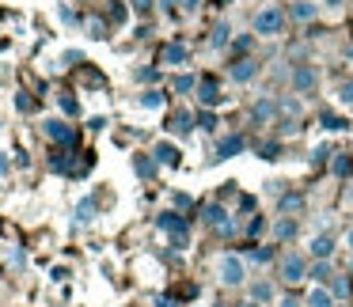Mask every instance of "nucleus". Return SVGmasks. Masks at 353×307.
<instances>
[{
  "label": "nucleus",
  "instance_id": "26",
  "mask_svg": "<svg viewBox=\"0 0 353 307\" xmlns=\"http://www.w3.org/2000/svg\"><path fill=\"white\" fill-rule=\"evenodd\" d=\"M292 231H296V224H292V216H281V220H277V228H274V235H277V239H289Z\"/></svg>",
  "mask_w": 353,
  "mask_h": 307
},
{
  "label": "nucleus",
  "instance_id": "28",
  "mask_svg": "<svg viewBox=\"0 0 353 307\" xmlns=\"http://www.w3.org/2000/svg\"><path fill=\"white\" fill-rule=\"evenodd\" d=\"M175 92H179V95L198 92V80H194V76H175Z\"/></svg>",
  "mask_w": 353,
  "mask_h": 307
},
{
  "label": "nucleus",
  "instance_id": "45",
  "mask_svg": "<svg viewBox=\"0 0 353 307\" xmlns=\"http://www.w3.org/2000/svg\"><path fill=\"white\" fill-rule=\"evenodd\" d=\"M8 167H12V163H8V156L0 152V175H8Z\"/></svg>",
  "mask_w": 353,
  "mask_h": 307
},
{
  "label": "nucleus",
  "instance_id": "8",
  "mask_svg": "<svg viewBox=\"0 0 353 307\" xmlns=\"http://www.w3.org/2000/svg\"><path fill=\"white\" fill-rule=\"evenodd\" d=\"M307 258H315V262H330L334 258V235H312L307 239Z\"/></svg>",
  "mask_w": 353,
  "mask_h": 307
},
{
  "label": "nucleus",
  "instance_id": "29",
  "mask_svg": "<svg viewBox=\"0 0 353 307\" xmlns=\"http://www.w3.org/2000/svg\"><path fill=\"white\" fill-rule=\"evenodd\" d=\"M224 42H228V27H216V31H213V39H209V46H213V50H221L224 46Z\"/></svg>",
  "mask_w": 353,
  "mask_h": 307
},
{
  "label": "nucleus",
  "instance_id": "4",
  "mask_svg": "<svg viewBox=\"0 0 353 307\" xmlns=\"http://www.w3.org/2000/svg\"><path fill=\"white\" fill-rule=\"evenodd\" d=\"M289 84H292V95H312L315 87H319V72H315V65H292Z\"/></svg>",
  "mask_w": 353,
  "mask_h": 307
},
{
  "label": "nucleus",
  "instance_id": "14",
  "mask_svg": "<svg viewBox=\"0 0 353 307\" xmlns=\"http://www.w3.org/2000/svg\"><path fill=\"white\" fill-rule=\"evenodd\" d=\"M152 156H156V163H163V167H179V160H183V152H179L171 140H160V145L152 148Z\"/></svg>",
  "mask_w": 353,
  "mask_h": 307
},
{
  "label": "nucleus",
  "instance_id": "18",
  "mask_svg": "<svg viewBox=\"0 0 353 307\" xmlns=\"http://www.w3.org/2000/svg\"><path fill=\"white\" fill-rule=\"evenodd\" d=\"M307 277H312L315 284H330V277H334V269H330V262H315V266L307 269Z\"/></svg>",
  "mask_w": 353,
  "mask_h": 307
},
{
  "label": "nucleus",
  "instance_id": "21",
  "mask_svg": "<svg viewBox=\"0 0 353 307\" xmlns=\"http://www.w3.org/2000/svg\"><path fill=\"white\" fill-rule=\"evenodd\" d=\"M243 137H232V140H224L221 148H216V160H228V156H236V152H243Z\"/></svg>",
  "mask_w": 353,
  "mask_h": 307
},
{
  "label": "nucleus",
  "instance_id": "9",
  "mask_svg": "<svg viewBox=\"0 0 353 307\" xmlns=\"http://www.w3.org/2000/svg\"><path fill=\"white\" fill-rule=\"evenodd\" d=\"M228 76H232V84H251V80L259 76V61H251V57H239V61H232Z\"/></svg>",
  "mask_w": 353,
  "mask_h": 307
},
{
  "label": "nucleus",
  "instance_id": "43",
  "mask_svg": "<svg viewBox=\"0 0 353 307\" xmlns=\"http://www.w3.org/2000/svg\"><path fill=\"white\" fill-rule=\"evenodd\" d=\"M156 4H160L163 12H175V4H183V0H156Z\"/></svg>",
  "mask_w": 353,
  "mask_h": 307
},
{
  "label": "nucleus",
  "instance_id": "39",
  "mask_svg": "<svg viewBox=\"0 0 353 307\" xmlns=\"http://www.w3.org/2000/svg\"><path fill=\"white\" fill-rule=\"evenodd\" d=\"M61 23H77V16H72L69 4H61Z\"/></svg>",
  "mask_w": 353,
  "mask_h": 307
},
{
  "label": "nucleus",
  "instance_id": "15",
  "mask_svg": "<svg viewBox=\"0 0 353 307\" xmlns=\"http://www.w3.org/2000/svg\"><path fill=\"white\" fill-rule=\"evenodd\" d=\"M334 103L342 110H353V80H342V84L334 87Z\"/></svg>",
  "mask_w": 353,
  "mask_h": 307
},
{
  "label": "nucleus",
  "instance_id": "46",
  "mask_svg": "<svg viewBox=\"0 0 353 307\" xmlns=\"http://www.w3.org/2000/svg\"><path fill=\"white\" fill-rule=\"evenodd\" d=\"M224 4H232V0H216V8H224Z\"/></svg>",
  "mask_w": 353,
  "mask_h": 307
},
{
  "label": "nucleus",
  "instance_id": "48",
  "mask_svg": "<svg viewBox=\"0 0 353 307\" xmlns=\"http://www.w3.org/2000/svg\"><path fill=\"white\" fill-rule=\"evenodd\" d=\"M213 307H221V304H213Z\"/></svg>",
  "mask_w": 353,
  "mask_h": 307
},
{
  "label": "nucleus",
  "instance_id": "36",
  "mask_svg": "<svg viewBox=\"0 0 353 307\" xmlns=\"http://www.w3.org/2000/svg\"><path fill=\"white\" fill-rule=\"evenodd\" d=\"M319 8H327V12H338V8H345V0H319Z\"/></svg>",
  "mask_w": 353,
  "mask_h": 307
},
{
  "label": "nucleus",
  "instance_id": "40",
  "mask_svg": "<svg viewBox=\"0 0 353 307\" xmlns=\"http://www.w3.org/2000/svg\"><path fill=\"white\" fill-rule=\"evenodd\" d=\"M16 107H19V110H23V114H27V110H34V103H31V99H27V95H19V99H16Z\"/></svg>",
  "mask_w": 353,
  "mask_h": 307
},
{
  "label": "nucleus",
  "instance_id": "13",
  "mask_svg": "<svg viewBox=\"0 0 353 307\" xmlns=\"http://www.w3.org/2000/svg\"><path fill=\"white\" fill-rule=\"evenodd\" d=\"M163 65H171V69L190 65V50H186L183 42H168V50H163Z\"/></svg>",
  "mask_w": 353,
  "mask_h": 307
},
{
  "label": "nucleus",
  "instance_id": "22",
  "mask_svg": "<svg viewBox=\"0 0 353 307\" xmlns=\"http://www.w3.org/2000/svg\"><path fill=\"white\" fill-rule=\"evenodd\" d=\"M330 292H334V299H345V296H350V277L334 273V277H330Z\"/></svg>",
  "mask_w": 353,
  "mask_h": 307
},
{
  "label": "nucleus",
  "instance_id": "2",
  "mask_svg": "<svg viewBox=\"0 0 353 307\" xmlns=\"http://www.w3.org/2000/svg\"><path fill=\"white\" fill-rule=\"evenodd\" d=\"M213 273H216V281L224 284V288H247V258L243 254H232V251H224V254H216V262H213Z\"/></svg>",
  "mask_w": 353,
  "mask_h": 307
},
{
  "label": "nucleus",
  "instance_id": "30",
  "mask_svg": "<svg viewBox=\"0 0 353 307\" xmlns=\"http://www.w3.org/2000/svg\"><path fill=\"white\" fill-rule=\"evenodd\" d=\"M198 125H201V133H213V129H216V118H213V114H209V110H205V114L198 118Z\"/></svg>",
  "mask_w": 353,
  "mask_h": 307
},
{
  "label": "nucleus",
  "instance_id": "27",
  "mask_svg": "<svg viewBox=\"0 0 353 307\" xmlns=\"http://www.w3.org/2000/svg\"><path fill=\"white\" fill-rule=\"evenodd\" d=\"M88 39H107V23H103V19H88Z\"/></svg>",
  "mask_w": 353,
  "mask_h": 307
},
{
  "label": "nucleus",
  "instance_id": "32",
  "mask_svg": "<svg viewBox=\"0 0 353 307\" xmlns=\"http://www.w3.org/2000/svg\"><path fill=\"white\" fill-rule=\"evenodd\" d=\"M274 307H304V299H296V296H277Z\"/></svg>",
  "mask_w": 353,
  "mask_h": 307
},
{
  "label": "nucleus",
  "instance_id": "38",
  "mask_svg": "<svg viewBox=\"0 0 353 307\" xmlns=\"http://www.w3.org/2000/svg\"><path fill=\"white\" fill-rule=\"evenodd\" d=\"M198 8H201V0H183V12H186V16H194Z\"/></svg>",
  "mask_w": 353,
  "mask_h": 307
},
{
  "label": "nucleus",
  "instance_id": "34",
  "mask_svg": "<svg viewBox=\"0 0 353 307\" xmlns=\"http://www.w3.org/2000/svg\"><path fill=\"white\" fill-rule=\"evenodd\" d=\"M61 110H65V114H77V99H69V95H61Z\"/></svg>",
  "mask_w": 353,
  "mask_h": 307
},
{
  "label": "nucleus",
  "instance_id": "23",
  "mask_svg": "<svg viewBox=\"0 0 353 307\" xmlns=\"http://www.w3.org/2000/svg\"><path fill=\"white\" fill-rule=\"evenodd\" d=\"M77 220H80V224H92V220H95V198H84V201L77 205Z\"/></svg>",
  "mask_w": 353,
  "mask_h": 307
},
{
  "label": "nucleus",
  "instance_id": "47",
  "mask_svg": "<svg viewBox=\"0 0 353 307\" xmlns=\"http://www.w3.org/2000/svg\"><path fill=\"white\" fill-rule=\"evenodd\" d=\"M239 307H259V304H251V299H247V304H239Z\"/></svg>",
  "mask_w": 353,
  "mask_h": 307
},
{
  "label": "nucleus",
  "instance_id": "6",
  "mask_svg": "<svg viewBox=\"0 0 353 307\" xmlns=\"http://www.w3.org/2000/svg\"><path fill=\"white\" fill-rule=\"evenodd\" d=\"M247 299L259 304V307H270V304H277V288L266 277H262V281H247Z\"/></svg>",
  "mask_w": 353,
  "mask_h": 307
},
{
  "label": "nucleus",
  "instance_id": "42",
  "mask_svg": "<svg viewBox=\"0 0 353 307\" xmlns=\"http://www.w3.org/2000/svg\"><path fill=\"white\" fill-rule=\"evenodd\" d=\"M334 171H338V175H350V160H345V156H342V160L334 163Z\"/></svg>",
  "mask_w": 353,
  "mask_h": 307
},
{
  "label": "nucleus",
  "instance_id": "37",
  "mask_svg": "<svg viewBox=\"0 0 353 307\" xmlns=\"http://www.w3.org/2000/svg\"><path fill=\"white\" fill-rule=\"evenodd\" d=\"M130 8L133 12H148V8H152V0H130Z\"/></svg>",
  "mask_w": 353,
  "mask_h": 307
},
{
  "label": "nucleus",
  "instance_id": "5",
  "mask_svg": "<svg viewBox=\"0 0 353 307\" xmlns=\"http://www.w3.org/2000/svg\"><path fill=\"white\" fill-rule=\"evenodd\" d=\"M42 133H46L54 145H72V140H77V129H72L69 122H61V118H46V122H42Z\"/></svg>",
  "mask_w": 353,
  "mask_h": 307
},
{
  "label": "nucleus",
  "instance_id": "11",
  "mask_svg": "<svg viewBox=\"0 0 353 307\" xmlns=\"http://www.w3.org/2000/svg\"><path fill=\"white\" fill-rule=\"evenodd\" d=\"M304 307H338V299H334V292H330L327 284H315V288L304 296Z\"/></svg>",
  "mask_w": 353,
  "mask_h": 307
},
{
  "label": "nucleus",
  "instance_id": "3",
  "mask_svg": "<svg viewBox=\"0 0 353 307\" xmlns=\"http://www.w3.org/2000/svg\"><path fill=\"white\" fill-rule=\"evenodd\" d=\"M307 254H300V251H285L281 258H277V277H281L285 284H300V281H307Z\"/></svg>",
  "mask_w": 353,
  "mask_h": 307
},
{
  "label": "nucleus",
  "instance_id": "1",
  "mask_svg": "<svg viewBox=\"0 0 353 307\" xmlns=\"http://www.w3.org/2000/svg\"><path fill=\"white\" fill-rule=\"evenodd\" d=\"M285 27H289V12L277 8V4H262L251 16V34L254 39H281Z\"/></svg>",
  "mask_w": 353,
  "mask_h": 307
},
{
  "label": "nucleus",
  "instance_id": "16",
  "mask_svg": "<svg viewBox=\"0 0 353 307\" xmlns=\"http://www.w3.org/2000/svg\"><path fill=\"white\" fill-rule=\"evenodd\" d=\"M168 129H171V133H179V137H186V133L194 129V118L186 114V110H179V114L171 118V125H168Z\"/></svg>",
  "mask_w": 353,
  "mask_h": 307
},
{
  "label": "nucleus",
  "instance_id": "19",
  "mask_svg": "<svg viewBox=\"0 0 353 307\" xmlns=\"http://www.w3.org/2000/svg\"><path fill=\"white\" fill-rule=\"evenodd\" d=\"M277 110H281L285 118H300V114H304V103H300L296 95H292V99H289V95H285V99L277 103Z\"/></svg>",
  "mask_w": 353,
  "mask_h": 307
},
{
  "label": "nucleus",
  "instance_id": "31",
  "mask_svg": "<svg viewBox=\"0 0 353 307\" xmlns=\"http://www.w3.org/2000/svg\"><path fill=\"white\" fill-rule=\"evenodd\" d=\"M133 76H137L141 84H152V80L160 76V72H156V69H137V72H133Z\"/></svg>",
  "mask_w": 353,
  "mask_h": 307
},
{
  "label": "nucleus",
  "instance_id": "10",
  "mask_svg": "<svg viewBox=\"0 0 353 307\" xmlns=\"http://www.w3.org/2000/svg\"><path fill=\"white\" fill-rule=\"evenodd\" d=\"M198 103L205 110H213V107H221L224 103V95H221V87L213 84V80H198Z\"/></svg>",
  "mask_w": 353,
  "mask_h": 307
},
{
  "label": "nucleus",
  "instance_id": "25",
  "mask_svg": "<svg viewBox=\"0 0 353 307\" xmlns=\"http://www.w3.org/2000/svg\"><path fill=\"white\" fill-rule=\"evenodd\" d=\"M133 171H137V175H145V178H152V171H156V163L148 160V156H137V160H133Z\"/></svg>",
  "mask_w": 353,
  "mask_h": 307
},
{
  "label": "nucleus",
  "instance_id": "17",
  "mask_svg": "<svg viewBox=\"0 0 353 307\" xmlns=\"http://www.w3.org/2000/svg\"><path fill=\"white\" fill-rule=\"evenodd\" d=\"M254 118H259V122H274V118H277V103L274 99H259V103H254Z\"/></svg>",
  "mask_w": 353,
  "mask_h": 307
},
{
  "label": "nucleus",
  "instance_id": "41",
  "mask_svg": "<svg viewBox=\"0 0 353 307\" xmlns=\"http://www.w3.org/2000/svg\"><path fill=\"white\" fill-rule=\"evenodd\" d=\"M342 243H345V251H350V254H353V224H350V228H345V235H342Z\"/></svg>",
  "mask_w": 353,
  "mask_h": 307
},
{
  "label": "nucleus",
  "instance_id": "33",
  "mask_svg": "<svg viewBox=\"0 0 353 307\" xmlns=\"http://www.w3.org/2000/svg\"><path fill=\"white\" fill-rule=\"evenodd\" d=\"M323 125H327V129H345V122H342V118H334V114H327V118H323Z\"/></svg>",
  "mask_w": 353,
  "mask_h": 307
},
{
  "label": "nucleus",
  "instance_id": "24",
  "mask_svg": "<svg viewBox=\"0 0 353 307\" xmlns=\"http://www.w3.org/2000/svg\"><path fill=\"white\" fill-rule=\"evenodd\" d=\"M300 209H304V198H300V193H285V198H281V216L300 213Z\"/></svg>",
  "mask_w": 353,
  "mask_h": 307
},
{
  "label": "nucleus",
  "instance_id": "12",
  "mask_svg": "<svg viewBox=\"0 0 353 307\" xmlns=\"http://www.w3.org/2000/svg\"><path fill=\"white\" fill-rule=\"evenodd\" d=\"M205 224H213L221 235H228V231H236V224L228 220V213H224L221 205H205Z\"/></svg>",
  "mask_w": 353,
  "mask_h": 307
},
{
  "label": "nucleus",
  "instance_id": "7",
  "mask_svg": "<svg viewBox=\"0 0 353 307\" xmlns=\"http://www.w3.org/2000/svg\"><path fill=\"white\" fill-rule=\"evenodd\" d=\"M285 12H289V19H292V23H315L323 8L315 4V0H292V4H289Z\"/></svg>",
  "mask_w": 353,
  "mask_h": 307
},
{
  "label": "nucleus",
  "instance_id": "35",
  "mask_svg": "<svg viewBox=\"0 0 353 307\" xmlns=\"http://www.w3.org/2000/svg\"><path fill=\"white\" fill-rule=\"evenodd\" d=\"M330 156V148L327 145H319V148H312V163H319V160H327Z\"/></svg>",
  "mask_w": 353,
  "mask_h": 307
},
{
  "label": "nucleus",
  "instance_id": "20",
  "mask_svg": "<svg viewBox=\"0 0 353 307\" xmlns=\"http://www.w3.org/2000/svg\"><path fill=\"white\" fill-rule=\"evenodd\" d=\"M137 107H141V110H160V107H163V95H160V92H141V95H137Z\"/></svg>",
  "mask_w": 353,
  "mask_h": 307
},
{
  "label": "nucleus",
  "instance_id": "44",
  "mask_svg": "<svg viewBox=\"0 0 353 307\" xmlns=\"http://www.w3.org/2000/svg\"><path fill=\"white\" fill-rule=\"evenodd\" d=\"M156 307H179V304L171 296H156Z\"/></svg>",
  "mask_w": 353,
  "mask_h": 307
}]
</instances>
